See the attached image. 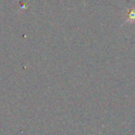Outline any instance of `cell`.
Returning a JSON list of instances; mask_svg holds the SVG:
<instances>
[{
  "instance_id": "1",
  "label": "cell",
  "mask_w": 135,
  "mask_h": 135,
  "mask_svg": "<svg viewBox=\"0 0 135 135\" xmlns=\"http://www.w3.org/2000/svg\"><path fill=\"white\" fill-rule=\"evenodd\" d=\"M135 20V11L132 10L130 12V14L128 15V20Z\"/></svg>"
}]
</instances>
